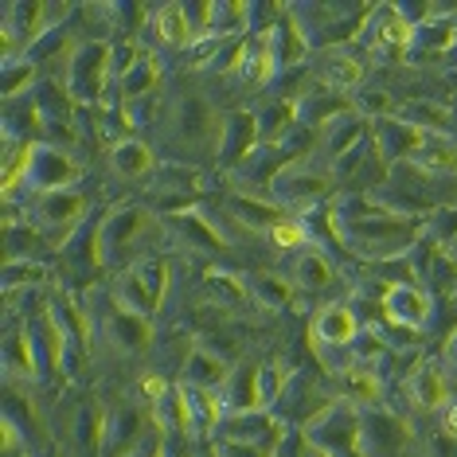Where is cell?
<instances>
[{
    "label": "cell",
    "mask_w": 457,
    "mask_h": 457,
    "mask_svg": "<svg viewBox=\"0 0 457 457\" xmlns=\"http://www.w3.org/2000/svg\"><path fill=\"white\" fill-rule=\"evenodd\" d=\"M28 164H32V149H16V157H8L4 161V192H12L16 184H20V172H28Z\"/></svg>",
    "instance_id": "obj_13"
},
{
    "label": "cell",
    "mask_w": 457,
    "mask_h": 457,
    "mask_svg": "<svg viewBox=\"0 0 457 457\" xmlns=\"http://www.w3.org/2000/svg\"><path fill=\"white\" fill-rule=\"evenodd\" d=\"M270 238H274L282 251H294V246H305V243H309L305 227H301V223H282V220L270 227Z\"/></svg>",
    "instance_id": "obj_10"
},
{
    "label": "cell",
    "mask_w": 457,
    "mask_h": 457,
    "mask_svg": "<svg viewBox=\"0 0 457 457\" xmlns=\"http://www.w3.org/2000/svg\"><path fill=\"white\" fill-rule=\"evenodd\" d=\"M328 87H340V90H356L363 82V67L356 63V59H337L328 71H325Z\"/></svg>",
    "instance_id": "obj_7"
},
{
    "label": "cell",
    "mask_w": 457,
    "mask_h": 457,
    "mask_svg": "<svg viewBox=\"0 0 457 457\" xmlns=\"http://www.w3.org/2000/svg\"><path fill=\"white\" fill-rule=\"evenodd\" d=\"M422 161L434 172H457V145L450 141H426L422 145Z\"/></svg>",
    "instance_id": "obj_5"
},
{
    "label": "cell",
    "mask_w": 457,
    "mask_h": 457,
    "mask_svg": "<svg viewBox=\"0 0 457 457\" xmlns=\"http://www.w3.org/2000/svg\"><path fill=\"white\" fill-rule=\"evenodd\" d=\"M340 387H345V391L352 395V399H360V403H371V399L379 395V383L371 379V371H348Z\"/></svg>",
    "instance_id": "obj_9"
},
{
    "label": "cell",
    "mask_w": 457,
    "mask_h": 457,
    "mask_svg": "<svg viewBox=\"0 0 457 457\" xmlns=\"http://www.w3.org/2000/svg\"><path fill=\"white\" fill-rule=\"evenodd\" d=\"M301 274H305V278H301L305 286H328V282H332V266H328L317 251L305 254V262H301Z\"/></svg>",
    "instance_id": "obj_11"
},
{
    "label": "cell",
    "mask_w": 457,
    "mask_h": 457,
    "mask_svg": "<svg viewBox=\"0 0 457 457\" xmlns=\"http://www.w3.org/2000/svg\"><path fill=\"white\" fill-rule=\"evenodd\" d=\"M274 71H278V55H274V47H258L254 55H246V63H243V75L251 79V82H270L274 79Z\"/></svg>",
    "instance_id": "obj_6"
},
{
    "label": "cell",
    "mask_w": 457,
    "mask_h": 457,
    "mask_svg": "<svg viewBox=\"0 0 457 457\" xmlns=\"http://www.w3.org/2000/svg\"><path fill=\"white\" fill-rule=\"evenodd\" d=\"M188 399H192V411L200 414V426H204V430L220 422V399H215V395L207 391V387H192Z\"/></svg>",
    "instance_id": "obj_8"
},
{
    "label": "cell",
    "mask_w": 457,
    "mask_h": 457,
    "mask_svg": "<svg viewBox=\"0 0 457 457\" xmlns=\"http://www.w3.org/2000/svg\"><path fill=\"white\" fill-rule=\"evenodd\" d=\"M450 356H453V363H457V337H453V345H450Z\"/></svg>",
    "instance_id": "obj_17"
},
{
    "label": "cell",
    "mask_w": 457,
    "mask_h": 457,
    "mask_svg": "<svg viewBox=\"0 0 457 457\" xmlns=\"http://www.w3.org/2000/svg\"><path fill=\"white\" fill-rule=\"evenodd\" d=\"M411 399L426 411H438L450 403V383H445V376L438 368H422L411 376Z\"/></svg>",
    "instance_id": "obj_2"
},
{
    "label": "cell",
    "mask_w": 457,
    "mask_h": 457,
    "mask_svg": "<svg viewBox=\"0 0 457 457\" xmlns=\"http://www.w3.org/2000/svg\"><path fill=\"white\" fill-rule=\"evenodd\" d=\"M379 39L383 44H395V47H407V44H414V24L411 20H403V16H391L387 24H383Z\"/></svg>",
    "instance_id": "obj_12"
},
{
    "label": "cell",
    "mask_w": 457,
    "mask_h": 457,
    "mask_svg": "<svg viewBox=\"0 0 457 457\" xmlns=\"http://www.w3.org/2000/svg\"><path fill=\"white\" fill-rule=\"evenodd\" d=\"M313 332H317V340L320 345H352L356 340V317H352V309L345 305H328V309H320L317 320H313Z\"/></svg>",
    "instance_id": "obj_1"
},
{
    "label": "cell",
    "mask_w": 457,
    "mask_h": 457,
    "mask_svg": "<svg viewBox=\"0 0 457 457\" xmlns=\"http://www.w3.org/2000/svg\"><path fill=\"white\" fill-rule=\"evenodd\" d=\"M149 164H153V157L141 149V145H129V149L118 153V169L121 172H141V169H149Z\"/></svg>",
    "instance_id": "obj_14"
},
{
    "label": "cell",
    "mask_w": 457,
    "mask_h": 457,
    "mask_svg": "<svg viewBox=\"0 0 457 457\" xmlns=\"http://www.w3.org/2000/svg\"><path fill=\"white\" fill-rule=\"evenodd\" d=\"M157 28H161V39L164 44H188L192 32H188V8H180V4H169V8H161V16H157Z\"/></svg>",
    "instance_id": "obj_4"
},
{
    "label": "cell",
    "mask_w": 457,
    "mask_h": 457,
    "mask_svg": "<svg viewBox=\"0 0 457 457\" xmlns=\"http://www.w3.org/2000/svg\"><path fill=\"white\" fill-rule=\"evenodd\" d=\"M445 434H453V438H457V403L445 407Z\"/></svg>",
    "instance_id": "obj_16"
},
{
    "label": "cell",
    "mask_w": 457,
    "mask_h": 457,
    "mask_svg": "<svg viewBox=\"0 0 457 457\" xmlns=\"http://www.w3.org/2000/svg\"><path fill=\"white\" fill-rule=\"evenodd\" d=\"M141 395H145V399H153V403H164V395H169V383H164V376L153 371V376L141 379Z\"/></svg>",
    "instance_id": "obj_15"
},
{
    "label": "cell",
    "mask_w": 457,
    "mask_h": 457,
    "mask_svg": "<svg viewBox=\"0 0 457 457\" xmlns=\"http://www.w3.org/2000/svg\"><path fill=\"white\" fill-rule=\"evenodd\" d=\"M387 309H391V317L407 320V325H422L426 313H430V301H426L419 289H411V286H395L387 294Z\"/></svg>",
    "instance_id": "obj_3"
}]
</instances>
